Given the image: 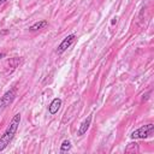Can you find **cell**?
Instances as JSON below:
<instances>
[{
	"instance_id": "obj_1",
	"label": "cell",
	"mask_w": 154,
	"mask_h": 154,
	"mask_svg": "<svg viewBox=\"0 0 154 154\" xmlns=\"http://www.w3.org/2000/svg\"><path fill=\"white\" fill-rule=\"evenodd\" d=\"M19 123H20V114L17 113V114L13 116V118L11 119V122L7 125L6 130L4 131L2 136L0 137V152L5 150L7 148V146L10 144V142L12 141V138L14 137V135H16V132L18 130Z\"/></svg>"
},
{
	"instance_id": "obj_2",
	"label": "cell",
	"mask_w": 154,
	"mask_h": 154,
	"mask_svg": "<svg viewBox=\"0 0 154 154\" xmlns=\"http://www.w3.org/2000/svg\"><path fill=\"white\" fill-rule=\"evenodd\" d=\"M153 134H154V125L152 123H149V124H146V125L138 128L137 130L132 131L130 137L132 140H144V138L152 137Z\"/></svg>"
},
{
	"instance_id": "obj_3",
	"label": "cell",
	"mask_w": 154,
	"mask_h": 154,
	"mask_svg": "<svg viewBox=\"0 0 154 154\" xmlns=\"http://www.w3.org/2000/svg\"><path fill=\"white\" fill-rule=\"evenodd\" d=\"M14 97H16V88H12V89L7 90V91L0 97V113H1L7 106H10V105L13 102Z\"/></svg>"
},
{
	"instance_id": "obj_4",
	"label": "cell",
	"mask_w": 154,
	"mask_h": 154,
	"mask_svg": "<svg viewBox=\"0 0 154 154\" xmlns=\"http://www.w3.org/2000/svg\"><path fill=\"white\" fill-rule=\"evenodd\" d=\"M75 40H76V35H75V34H70V35H67V36L60 42V45L58 46V48H57V53H63V52H65L67 48L71 47V45L75 42Z\"/></svg>"
},
{
	"instance_id": "obj_5",
	"label": "cell",
	"mask_w": 154,
	"mask_h": 154,
	"mask_svg": "<svg viewBox=\"0 0 154 154\" xmlns=\"http://www.w3.org/2000/svg\"><path fill=\"white\" fill-rule=\"evenodd\" d=\"M60 106H61V99L54 97V99L51 101L49 106H48V112H49V114L53 116V114L58 113V111L60 109Z\"/></svg>"
},
{
	"instance_id": "obj_6",
	"label": "cell",
	"mask_w": 154,
	"mask_h": 154,
	"mask_svg": "<svg viewBox=\"0 0 154 154\" xmlns=\"http://www.w3.org/2000/svg\"><path fill=\"white\" fill-rule=\"evenodd\" d=\"M91 116H88L83 122H82V124L79 125V128H78V131H77V135L78 136H83L85 132H87V130L89 129V126H90V123H91Z\"/></svg>"
},
{
	"instance_id": "obj_7",
	"label": "cell",
	"mask_w": 154,
	"mask_h": 154,
	"mask_svg": "<svg viewBox=\"0 0 154 154\" xmlns=\"http://www.w3.org/2000/svg\"><path fill=\"white\" fill-rule=\"evenodd\" d=\"M46 26H48V22H47V20H38V22L34 23V24L29 28V30H30V31H37V30L45 29Z\"/></svg>"
},
{
	"instance_id": "obj_8",
	"label": "cell",
	"mask_w": 154,
	"mask_h": 154,
	"mask_svg": "<svg viewBox=\"0 0 154 154\" xmlns=\"http://www.w3.org/2000/svg\"><path fill=\"white\" fill-rule=\"evenodd\" d=\"M125 152L126 153H138V143H136V142L129 143L125 148Z\"/></svg>"
},
{
	"instance_id": "obj_9",
	"label": "cell",
	"mask_w": 154,
	"mask_h": 154,
	"mask_svg": "<svg viewBox=\"0 0 154 154\" xmlns=\"http://www.w3.org/2000/svg\"><path fill=\"white\" fill-rule=\"evenodd\" d=\"M70 149H71V142H70L69 140L63 141V143H61V146H60V152H61V153H65V152H69Z\"/></svg>"
},
{
	"instance_id": "obj_10",
	"label": "cell",
	"mask_w": 154,
	"mask_h": 154,
	"mask_svg": "<svg viewBox=\"0 0 154 154\" xmlns=\"http://www.w3.org/2000/svg\"><path fill=\"white\" fill-rule=\"evenodd\" d=\"M116 23H117V18H113L112 22H111V24H116Z\"/></svg>"
},
{
	"instance_id": "obj_11",
	"label": "cell",
	"mask_w": 154,
	"mask_h": 154,
	"mask_svg": "<svg viewBox=\"0 0 154 154\" xmlns=\"http://www.w3.org/2000/svg\"><path fill=\"white\" fill-rule=\"evenodd\" d=\"M7 0H0V5H2V4H5Z\"/></svg>"
},
{
	"instance_id": "obj_12",
	"label": "cell",
	"mask_w": 154,
	"mask_h": 154,
	"mask_svg": "<svg viewBox=\"0 0 154 154\" xmlns=\"http://www.w3.org/2000/svg\"><path fill=\"white\" fill-rule=\"evenodd\" d=\"M4 57H5V53H0V59L4 58Z\"/></svg>"
}]
</instances>
